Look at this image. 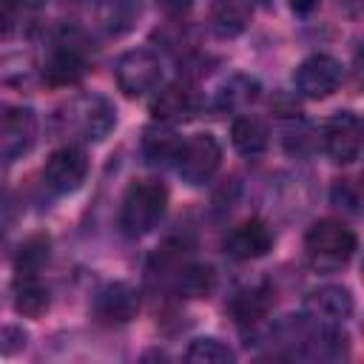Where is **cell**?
Returning a JSON list of instances; mask_svg holds the SVG:
<instances>
[{
	"label": "cell",
	"mask_w": 364,
	"mask_h": 364,
	"mask_svg": "<svg viewBox=\"0 0 364 364\" xmlns=\"http://www.w3.org/2000/svg\"><path fill=\"white\" fill-rule=\"evenodd\" d=\"M304 250L313 270L338 273L353 262L358 250V236L353 228H347L338 219H318L316 225H310L304 236Z\"/></svg>",
	"instance_id": "6da1fadb"
},
{
	"label": "cell",
	"mask_w": 364,
	"mask_h": 364,
	"mask_svg": "<svg viewBox=\"0 0 364 364\" xmlns=\"http://www.w3.org/2000/svg\"><path fill=\"white\" fill-rule=\"evenodd\" d=\"M168 210V188L156 179H136L128 185L119 202V230L128 239H139L151 233Z\"/></svg>",
	"instance_id": "7a4b0ae2"
},
{
	"label": "cell",
	"mask_w": 364,
	"mask_h": 364,
	"mask_svg": "<svg viewBox=\"0 0 364 364\" xmlns=\"http://www.w3.org/2000/svg\"><path fill=\"white\" fill-rule=\"evenodd\" d=\"M219 165H222V145L213 134H191L188 139H179L173 168L185 185L199 188L210 182Z\"/></svg>",
	"instance_id": "3957f363"
},
{
	"label": "cell",
	"mask_w": 364,
	"mask_h": 364,
	"mask_svg": "<svg viewBox=\"0 0 364 364\" xmlns=\"http://www.w3.org/2000/svg\"><path fill=\"white\" fill-rule=\"evenodd\" d=\"M114 77L125 97H145L162 82V60L151 48H131L117 60Z\"/></svg>",
	"instance_id": "277c9868"
},
{
	"label": "cell",
	"mask_w": 364,
	"mask_h": 364,
	"mask_svg": "<svg viewBox=\"0 0 364 364\" xmlns=\"http://www.w3.org/2000/svg\"><path fill=\"white\" fill-rule=\"evenodd\" d=\"M341 63L330 54H310L293 71V85L307 100H327L341 85Z\"/></svg>",
	"instance_id": "5b68a950"
},
{
	"label": "cell",
	"mask_w": 364,
	"mask_h": 364,
	"mask_svg": "<svg viewBox=\"0 0 364 364\" xmlns=\"http://www.w3.org/2000/svg\"><path fill=\"white\" fill-rule=\"evenodd\" d=\"M88 176V156L80 145H60L43 165V182L54 193H74Z\"/></svg>",
	"instance_id": "8992f818"
},
{
	"label": "cell",
	"mask_w": 364,
	"mask_h": 364,
	"mask_svg": "<svg viewBox=\"0 0 364 364\" xmlns=\"http://www.w3.org/2000/svg\"><path fill=\"white\" fill-rule=\"evenodd\" d=\"M91 313L105 327L128 324L139 313V293L128 282H108L97 290L91 301Z\"/></svg>",
	"instance_id": "52a82bcc"
},
{
	"label": "cell",
	"mask_w": 364,
	"mask_h": 364,
	"mask_svg": "<svg viewBox=\"0 0 364 364\" xmlns=\"http://www.w3.org/2000/svg\"><path fill=\"white\" fill-rule=\"evenodd\" d=\"M37 134V117L23 105H0V159L11 162L26 154Z\"/></svg>",
	"instance_id": "ba28073f"
},
{
	"label": "cell",
	"mask_w": 364,
	"mask_h": 364,
	"mask_svg": "<svg viewBox=\"0 0 364 364\" xmlns=\"http://www.w3.org/2000/svg\"><path fill=\"white\" fill-rule=\"evenodd\" d=\"M324 151L338 165H353L361 156V119L353 111H338L324 125Z\"/></svg>",
	"instance_id": "9c48e42d"
},
{
	"label": "cell",
	"mask_w": 364,
	"mask_h": 364,
	"mask_svg": "<svg viewBox=\"0 0 364 364\" xmlns=\"http://www.w3.org/2000/svg\"><path fill=\"white\" fill-rule=\"evenodd\" d=\"M71 119H74V128L80 131L82 139H91V142H100L105 139L114 125H117V108L108 97L102 94H85L80 97L74 105H71Z\"/></svg>",
	"instance_id": "30bf717a"
},
{
	"label": "cell",
	"mask_w": 364,
	"mask_h": 364,
	"mask_svg": "<svg viewBox=\"0 0 364 364\" xmlns=\"http://www.w3.org/2000/svg\"><path fill=\"white\" fill-rule=\"evenodd\" d=\"M273 242H276L273 228H270L264 219L250 216V219H245L242 225H236V228L228 233V239H225V253H228L230 259H236V262H253V259L267 256L270 247H273Z\"/></svg>",
	"instance_id": "8fae6325"
},
{
	"label": "cell",
	"mask_w": 364,
	"mask_h": 364,
	"mask_svg": "<svg viewBox=\"0 0 364 364\" xmlns=\"http://www.w3.org/2000/svg\"><path fill=\"white\" fill-rule=\"evenodd\" d=\"M304 310L324 324H341L355 313V299L344 284H321L310 290V296L304 299Z\"/></svg>",
	"instance_id": "7c38bea8"
},
{
	"label": "cell",
	"mask_w": 364,
	"mask_h": 364,
	"mask_svg": "<svg viewBox=\"0 0 364 364\" xmlns=\"http://www.w3.org/2000/svg\"><path fill=\"white\" fill-rule=\"evenodd\" d=\"M85 51L80 48V43L74 40H57L46 57V65H43V74L51 85H74L82 80L85 74Z\"/></svg>",
	"instance_id": "4fadbf2b"
},
{
	"label": "cell",
	"mask_w": 364,
	"mask_h": 364,
	"mask_svg": "<svg viewBox=\"0 0 364 364\" xmlns=\"http://www.w3.org/2000/svg\"><path fill=\"white\" fill-rule=\"evenodd\" d=\"M193 111H196V97H193V91H191L188 85H182V82H171V85L154 91L151 114H154L156 122L173 125V122L188 119Z\"/></svg>",
	"instance_id": "5bb4252c"
},
{
	"label": "cell",
	"mask_w": 364,
	"mask_h": 364,
	"mask_svg": "<svg viewBox=\"0 0 364 364\" xmlns=\"http://www.w3.org/2000/svg\"><path fill=\"white\" fill-rule=\"evenodd\" d=\"M230 142L242 156H262L270 145V128L256 114H242L230 125Z\"/></svg>",
	"instance_id": "9a60e30c"
},
{
	"label": "cell",
	"mask_w": 364,
	"mask_h": 364,
	"mask_svg": "<svg viewBox=\"0 0 364 364\" xmlns=\"http://www.w3.org/2000/svg\"><path fill=\"white\" fill-rule=\"evenodd\" d=\"M270 301H273L270 287L259 282V284H247V287L236 290L233 299L228 301V310L236 324H256L270 310Z\"/></svg>",
	"instance_id": "2e32d148"
},
{
	"label": "cell",
	"mask_w": 364,
	"mask_h": 364,
	"mask_svg": "<svg viewBox=\"0 0 364 364\" xmlns=\"http://www.w3.org/2000/svg\"><path fill=\"white\" fill-rule=\"evenodd\" d=\"M142 17V0H102L97 9V20L108 37L128 34Z\"/></svg>",
	"instance_id": "e0dca14e"
},
{
	"label": "cell",
	"mask_w": 364,
	"mask_h": 364,
	"mask_svg": "<svg viewBox=\"0 0 364 364\" xmlns=\"http://www.w3.org/2000/svg\"><path fill=\"white\" fill-rule=\"evenodd\" d=\"M259 80L247 77V74H230L228 80H222V85L213 94V105L216 111H242L250 102L259 100Z\"/></svg>",
	"instance_id": "ac0fdd59"
},
{
	"label": "cell",
	"mask_w": 364,
	"mask_h": 364,
	"mask_svg": "<svg viewBox=\"0 0 364 364\" xmlns=\"http://www.w3.org/2000/svg\"><path fill=\"white\" fill-rule=\"evenodd\" d=\"M139 148H142L145 162L154 165V168H159V165L173 162L176 148H179V136L171 131V125H165V122H154V125H148V128L142 131V142H139Z\"/></svg>",
	"instance_id": "d6986e66"
},
{
	"label": "cell",
	"mask_w": 364,
	"mask_h": 364,
	"mask_svg": "<svg viewBox=\"0 0 364 364\" xmlns=\"http://www.w3.org/2000/svg\"><path fill=\"white\" fill-rule=\"evenodd\" d=\"M51 307V293L37 276H20L14 284V310L26 318H40Z\"/></svg>",
	"instance_id": "ffe728a7"
},
{
	"label": "cell",
	"mask_w": 364,
	"mask_h": 364,
	"mask_svg": "<svg viewBox=\"0 0 364 364\" xmlns=\"http://www.w3.org/2000/svg\"><path fill=\"white\" fill-rule=\"evenodd\" d=\"M216 287V273L208 264H179L173 273V290L185 299H205Z\"/></svg>",
	"instance_id": "44dd1931"
},
{
	"label": "cell",
	"mask_w": 364,
	"mask_h": 364,
	"mask_svg": "<svg viewBox=\"0 0 364 364\" xmlns=\"http://www.w3.org/2000/svg\"><path fill=\"white\" fill-rule=\"evenodd\" d=\"M247 6H242L239 0H222L213 6V14H210V28L219 34V37H236L239 31H245L247 26Z\"/></svg>",
	"instance_id": "7402d4cb"
},
{
	"label": "cell",
	"mask_w": 364,
	"mask_h": 364,
	"mask_svg": "<svg viewBox=\"0 0 364 364\" xmlns=\"http://www.w3.org/2000/svg\"><path fill=\"white\" fill-rule=\"evenodd\" d=\"M48 247H51L48 236H43V233L28 236V239L17 247V259H14L17 273H20V276H37L40 267L48 262Z\"/></svg>",
	"instance_id": "603a6c76"
},
{
	"label": "cell",
	"mask_w": 364,
	"mask_h": 364,
	"mask_svg": "<svg viewBox=\"0 0 364 364\" xmlns=\"http://www.w3.org/2000/svg\"><path fill=\"white\" fill-rule=\"evenodd\" d=\"M185 358L193 364H230V361H236V353L225 341H219L213 336H202L188 344Z\"/></svg>",
	"instance_id": "cb8c5ba5"
},
{
	"label": "cell",
	"mask_w": 364,
	"mask_h": 364,
	"mask_svg": "<svg viewBox=\"0 0 364 364\" xmlns=\"http://www.w3.org/2000/svg\"><path fill=\"white\" fill-rule=\"evenodd\" d=\"M28 344V333L20 324H3L0 327V355H17Z\"/></svg>",
	"instance_id": "d4e9b609"
},
{
	"label": "cell",
	"mask_w": 364,
	"mask_h": 364,
	"mask_svg": "<svg viewBox=\"0 0 364 364\" xmlns=\"http://www.w3.org/2000/svg\"><path fill=\"white\" fill-rule=\"evenodd\" d=\"M330 202L336 208H344L347 213H355L358 210V191H355V185L350 179H338L333 185V191H330Z\"/></svg>",
	"instance_id": "484cf974"
},
{
	"label": "cell",
	"mask_w": 364,
	"mask_h": 364,
	"mask_svg": "<svg viewBox=\"0 0 364 364\" xmlns=\"http://www.w3.org/2000/svg\"><path fill=\"white\" fill-rule=\"evenodd\" d=\"M168 14H185L191 6H193V0H156Z\"/></svg>",
	"instance_id": "4316f807"
},
{
	"label": "cell",
	"mask_w": 364,
	"mask_h": 364,
	"mask_svg": "<svg viewBox=\"0 0 364 364\" xmlns=\"http://www.w3.org/2000/svg\"><path fill=\"white\" fill-rule=\"evenodd\" d=\"M14 20V3L11 0H0V31H6Z\"/></svg>",
	"instance_id": "83f0119b"
},
{
	"label": "cell",
	"mask_w": 364,
	"mask_h": 364,
	"mask_svg": "<svg viewBox=\"0 0 364 364\" xmlns=\"http://www.w3.org/2000/svg\"><path fill=\"white\" fill-rule=\"evenodd\" d=\"M318 0H290V9L299 14V17H307L310 11H316Z\"/></svg>",
	"instance_id": "f1b7e54d"
},
{
	"label": "cell",
	"mask_w": 364,
	"mask_h": 364,
	"mask_svg": "<svg viewBox=\"0 0 364 364\" xmlns=\"http://www.w3.org/2000/svg\"><path fill=\"white\" fill-rule=\"evenodd\" d=\"M11 3H14V9H20V6H23V9H40V6H46L48 0H11Z\"/></svg>",
	"instance_id": "f546056e"
}]
</instances>
